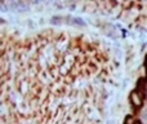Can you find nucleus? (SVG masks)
Returning <instances> with one entry per match:
<instances>
[{
	"mask_svg": "<svg viewBox=\"0 0 147 124\" xmlns=\"http://www.w3.org/2000/svg\"><path fill=\"white\" fill-rule=\"evenodd\" d=\"M114 70L86 36L3 34L0 124H102Z\"/></svg>",
	"mask_w": 147,
	"mask_h": 124,
	"instance_id": "1",
	"label": "nucleus"
},
{
	"mask_svg": "<svg viewBox=\"0 0 147 124\" xmlns=\"http://www.w3.org/2000/svg\"><path fill=\"white\" fill-rule=\"evenodd\" d=\"M130 102H132L136 107H140L141 105H142V96L140 94L138 91H133L132 93H130Z\"/></svg>",
	"mask_w": 147,
	"mask_h": 124,
	"instance_id": "2",
	"label": "nucleus"
},
{
	"mask_svg": "<svg viewBox=\"0 0 147 124\" xmlns=\"http://www.w3.org/2000/svg\"><path fill=\"white\" fill-rule=\"evenodd\" d=\"M136 124H141V123H138V122H137V123H136Z\"/></svg>",
	"mask_w": 147,
	"mask_h": 124,
	"instance_id": "3",
	"label": "nucleus"
}]
</instances>
